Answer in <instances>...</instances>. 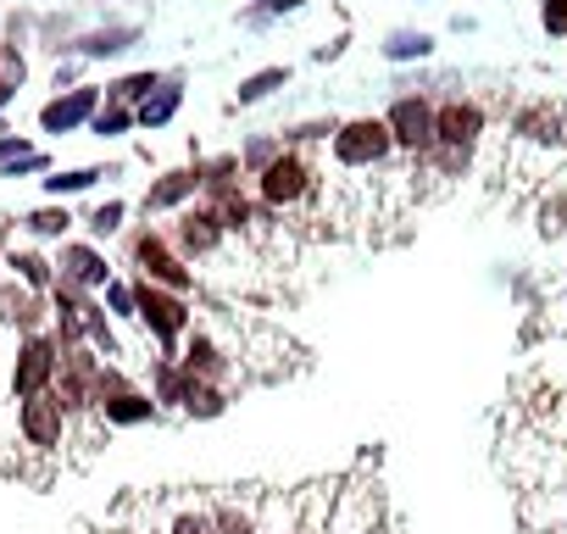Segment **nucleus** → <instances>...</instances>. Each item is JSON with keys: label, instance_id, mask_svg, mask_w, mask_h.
I'll return each mask as SVG.
<instances>
[{"label": "nucleus", "instance_id": "obj_1", "mask_svg": "<svg viewBox=\"0 0 567 534\" xmlns=\"http://www.w3.org/2000/svg\"><path fill=\"white\" fill-rule=\"evenodd\" d=\"M318 189H323V178H318L312 156L296 151V145H284V151L256 173V201H261L272 217H278V212H301Z\"/></svg>", "mask_w": 567, "mask_h": 534}, {"label": "nucleus", "instance_id": "obj_2", "mask_svg": "<svg viewBox=\"0 0 567 534\" xmlns=\"http://www.w3.org/2000/svg\"><path fill=\"white\" fill-rule=\"evenodd\" d=\"M134 307H140V324H145V335L162 346V357H178L184 335L195 329V312H189V301H184L178 290H162V285L140 279V285H134Z\"/></svg>", "mask_w": 567, "mask_h": 534}, {"label": "nucleus", "instance_id": "obj_3", "mask_svg": "<svg viewBox=\"0 0 567 534\" xmlns=\"http://www.w3.org/2000/svg\"><path fill=\"white\" fill-rule=\"evenodd\" d=\"M329 151H334V167L368 173V167H384V162L395 156V134H390L384 117H346V123L334 129Z\"/></svg>", "mask_w": 567, "mask_h": 534}, {"label": "nucleus", "instance_id": "obj_4", "mask_svg": "<svg viewBox=\"0 0 567 534\" xmlns=\"http://www.w3.org/2000/svg\"><path fill=\"white\" fill-rule=\"evenodd\" d=\"M128 256H134V267H140V279H151V285H162V290L189 296V285H195V267L178 256V245H173L167 234L140 228V234L128 239Z\"/></svg>", "mask_w": 567, "mask_h": 534}, {"label": "nucleus", "instance_id": "obj_5", "mask_svg": "<svg viewBox=\"0 0 567 534\" xmlns=\"http://www.w3.org/2000/svg\"><path fill=\"white\" fill-rule=\"evenodd\" d=\"M95 418H101V423H112V429H134V423H151V418H156V401H151V390H140L117 362H106V368H101Z\"/></svg>", "mask_w": 567, "mask_h": 534}, {"label": "nucleus", "instance_id": "obj_6", "mask_svg": "<svg viewBox=\"0 0 567 534\" xmlns=\"http://www.w3.org/2000/svg\"><path fill=\"white\" fill-rule=\"evenodd\" d=\"M56 362H62L56 335H23V340H18V362H12V396H18V401L45 396V390L56 384Z\"/></svg>", "mask_w": 567, "mask_h": 534}, {"label": "nucleus", "instance_id": "obj_7", "mask_svg": "<svg viewBox=\"0 0 567 534\" xmlns=\"http://www.w3.org/2000/svg\"><path fill=\"white\" fill-rule=\"evenodd\" d=\"M167 239L178 245V256H184V261H206V256H217V250L228 245V223L217 217V206H212V201H206V206H184Z\"/></svg>", "mask_w": 567, "mask_h": 534}, {"label": "nucleus", "instance_id": "obj_8", "mask_svg": "<svg viewBox=\"0 0 567 534\" xmlns=\"http://www.w3.org/2000/svg\"><path fill=\"white\" fill-rule=\"evenodd\" d=\"M18 434H23V445H34V451H56V445L68 440V407L56 401V390L18 401Z\"/></svg>", "mask_w": 567, "mask_h": 534}, {"label": "nucleus", "instance_id": "obj_9", "mask_svg": "<svg viewBox=\"0 0 567 534\" xmlns=\"http://www.w3.org/2000/svg\"><path fill=\"white\" fill-rule=\"evenodd\" d=\"M384 123H390V134H395V151H412V156L434 151V106H429L423 95H401V101L384 112Z\"/></svg>", "mask_w": 567, "mask_h": 534}, {"label": "nucleus", "instance_id": "obj_10", "mask_svg": "<svg viewBox=\"0 0 567 534\" xmlns=\"http://www.w3.org/2000/svg\"><path fill=\"white\" fill-rule=\"evenodd\" d=\"M95 112H101V90L79 84V90H68V95H56V101L40 106V129H45V134H73V129H84Z\"/></svg>", "mask_w": 567, "mask_h": 534}, {"label": "nucleus", "instance_id": "obj_11", "mask_svg": "<svg viewBox=\"0 0 567 534\" xmlns=\"http://www.w3.org/2000/svg\"><path fill=\"white\" fill-rule=\"evenodd\" d=\"M484 134V112L473 101H445L434 106V145H451V151H473Z\"/></svg>", "mask_w": 567, "mask_h": 534}, {"label": "nucleus", "instance_id": "obj_12", "mask_svg": "<svg viewBox=\"0 0 567 534\" xmlns=\"http://www.w3.org/2000/svg\"><path fill=\"white\" fill-rule=\"evenodd\" d=\"M200 195V167H167L151 189H145V217H162V212H184L189 201Z\"/></svg>", "mask_w": 567, "mask_h": 534}, {"label": "nucleus", "instance_id": "obj_13", "mask_svg": "<svg viewBox=\"0 0 567 534\" xmlns=\"http://www.w3.org/2000/svg\"><path fill=\"white\" fill-rule=\"evenodd\" d=\"M56 279H68V285H79V290H106V285H112V267H106V256H101L95 245H62Z\"/></svg>", "mask_w": 567, "mask_h": 534}, {"label": "nucleus", "instance_id": "obj_14", "mask_svg": "<svg viewBox=\"0 0 567 534\" xmlns=\"http://www.w3.org/2000/svg\"><path fill=\"white\" fill-rule=\"evenodd\" d=\"M0 324L7 329H23V335H45V307H40V290L29 285H0Z\"/></svg>", "mask_w": 567, "mask_h": 534}, {"label": "nucleus", "instance_id": "obj_15", "mask_svg": "<svg viewBox=\"0 0 567 534\" xmlns=\"http://www.w3.org/2000/svg\"><path fill=\"white\" fill-rule=\"evenodd\" d=\"M517 140H534V145H545V140H567V112H561L556 101H534V106H523V117H517Z\"/></svg>", "mask_w": 567, "mask_h": 534}, {"label": "nucleus", "instance_id": "obj_16", "mask_svg": "<svg viewBox=\"0 0 567 534\" xmlns=\"http://www.w3.org/2000/svg\"><path fill=\"white\" fill-rule=\"evenodd\" d=\"M189 384H195V379L184 373L178 357H156V368H151V401H156V407H184Z\"/></svg>", "mask_w": 567, "mask_h": 534}, {"label": "nucleus", "instance_id": "obj_17", "mask_svg": "<svg viewBox=\"0 0 567 534\" xmlns=\"http://www.w3.org/2000/svg\"><path fill=\"white\" fill-rule=\"evenodd\" d=\"M184 106V90H178V79H162V90L156 95H145L134 112H140V129H162V123H173V112Z\"/></svg>", "mask_w": 567, "mask_h": 534}, {"label": "nucleus", "instance_id": "obj_18", "mask_svg": "<svg viewBox=\"0 0 567 534\" xmlns=\"http://www.w3.org/2000/svg\"><path fill=\"white\" fill-rule=\"evenodd\" d=\"M296 73L290 68H261V73H250V79H239V90H234V106H261L272 90H284Z\"/></svg>", "mask_w": 567, "mask_h": 534}, {"label": "nucleus", "instance_id": "obj_19", "mask_svg": "<svg viewBox=\"0 0 567 534\" xmlns=\"http://www.w3.org/2000/svg\"><path fill=\"white\" fill-rule=\"evenodd\" d=\"M7 267H18V279H23L29 290H51V285H56V267H51L40 250H12Z\"/></svg>", "mask_w": 567, "mask_h": 534}, {"label": "nucleus", "instance_id": "obj_20", "mask_svg": "<svg viewBox=\"0 0 567 534\" xmlns=\"http://www.w3.org/2000/svg\"><path fill=\"white\" fill-rule=\"evenodd\" d=\"M184 412H189V418H223V412H228V390H223V384H200V379H195V384H189V396H184Z\"/></svg>", "mask_w": 567, "mask_h": 534}, {"label": "nucleus", "instance_id": "obj_21", "mask_svg": "<svg viewBox=\"0 0 567 534\" xmlns=\"http://www.w3.org/2000/svg\"><path fill=\"white\" fill-rule=\"evenodd\" d=\"M429 51H434V40L417 34V29H395V34L384 40V57H390V62H423Z\"/></svg>", "mask_w": 567, "mask_h": 534}, {"label": "nucleus", "instance_id": "obj_22", "mask_svg": "<svg viewBox=\"0 0 567 534\" xmlns=\"http://www.w3.org/2000/svg\"><path fill=\"white\" fill-rule=\"evenodd\" d=\"M156 90H162V73H128V79H117V84L106 90V101L134 106V101H145V95H156Z\"/></svg>", "mask_w": 567, "mask_h": 534}, {"label": "nucleus", "instance_id": "obj_23", "mask_svg": "<svg viewBox=\"0 0 567 534\" xmlns=\"http://www.w3.org/2000/svg\"><path fill=\"white\" fill-rule=\"evenodd\" d=\"M134 123H140V112H134V106H117V101H106V106L90 117V129H95L101 140H117V134L134 129Z\"/></svg>", "mask_w": 567, "mask_h": 534}, {"label": "nucleus", "instance_id": "obj_24", "mask_svg": "<svg viewBox=\"0 0 567 534\" xmlns=\"http://www.w3.org/2000/svg\"><path fill=\"white\" fill-rule=\"evenodd\" d=\"M134 40H140V29H101V34H90L79 51H84V57H117V51H128Z\"/></svg>", "mask_w": 567, "mask_h": 534}, {"label": "nucleus", "instance_id": "obj_25", "mask_svg": "<svg viewBox=\"0 0 567 534\" xmlns=\"http://www.w3.org/2000/svg\"><path fill=\"white\" fill-rule=\"evenodd\" d=\"M73 228V212L68 206H40V212H29V234H40V239H62Z\"/></svg>", "mask_w": 567, "mask_h": 534}, {"label": "nucleus", "instance_id": "obj_26", "mask_svg": "<svg viewBox=\"0 0 567 534\" xmlns=\"http://www.w3.org/2000/svg\"><path fill=\"white\" fill-rule=\"evenodd\" d=\"M18 167H45V156L12 134V140H0V173H18Z\"/></svg>", "mask_w": 567, "mask_h": 534}, {"label": "nucleus", "instance_id": "obj_27", "mask_svg": "<svg viewBox=\"0 0 567 534\" xmlns=\"http://www.w3.org/2000/svg\"><path fill=\"white\" fill-rule=\"evenodd\" d=\"M278 151H284V134H267V140H250V145L239 151V167H245V173L256 178V173H261V167H267V162H272Z\"/></svg>", "mask_w": 567, "mask_h": 534}, {"label": "nucleus", "instance_id": "obj_28", "mask_svg": "<svg viewBox=\"0 0 567 534\" xmlns=\"http://www.w3.org/2000/svg\"><path fill=\"white\" fill-rule=\"evenodd\" d=\"M95 178H106V173H101V167H68V173H51L45 189H51V195H79V189H90Z\"/></svg>", "mask_w": 567, "mask_h": 534}, {"label": "nucleus", "instance_id": "obj_29", "mask_svg": "<svg viewBox=\"0 0 567 534\" xmlns=\"http://www.w3.org/2000/svg\"><path fill=\"white\" fill-rule=\"evenodd\" d=\"M123 212H128L123 201H106V206H95V212H90V234H95V239L117 234V228H123Z\"/></svg>", "mask_w": 567, "mask_h": 534}, {"label": "nucleus", "instance_id": "obj_30", "mask_svg": "<svg viewBox=\"0 0 567 534\" xmlns=\"http://www.w3.org/2000/svg\"><path fill=\"white\" fill-rule=\"evenodd\" d=\"M167 534H228V528H223V523H217L212 512H178Z\"/></svg>", "mask_w": 567, "mask_h": 534}, {"label": "nucleus", "instance_id": "obj_31", "mask_svg": "<svg viewBox=\"0 0 567 534\" xmlns=\"http://www.w3.org/2000/svg\"><path fill=\"white\" fill-rule=\"evenodd\" d=\"M296 12H307V0H261V7H250V12H245V23H267V18H296Z\"/></svg>", "mask_w": 567, "mask_h": 534}, {"label": "nucleus", "instance_id": "obj_32", "mask_svg": "<svg viewBox=\"0 0 567 534\" xmlns=\"http://www.w3.org/2000/svg\"><path fill=\"white\" fill-rule=\"evenodd\" d=\"M106 307H112V318H123V324H134V318H140V307H134V290H128V285H106Z\"/></svg>", "mask_w": 567, "mask_h": 534}, {"label": "nucleus", "instance_id": "obj_33", "mask_svg": "<svg viewBox=\"0 0 567 534\" xmlns=\"http://www.w3.org/2000/svg\"><path fill=\"white\" fill-rule=\"evenodd\" d=\"M539 18H545V29H550V34H567V0H545Z\"/></svg>", "mask_w": 567, "mask_h": 534}, {"label": "nucleus", "instance_id": "obj_34", "mask_svg": "<svg viewBox=\"0 0 567 534\" xmlns=\"http://www.w3.org/2000/svg\"><path fill=\"white\" fill-rule=\"evenodd\" d=\"M561 228H567V201L545 206V234H561Z\"/></svg>", "mask_w": 567, "mask_h": 534}, {"label": "nucleus", "instance_id": "obj_35", "mask_svg": "<svg viewBox=\"0 0 567 534\" xmlns=\"http://www.w3.org/2000/svg\"><path fill=\"white\" fill-rule=\"evenodd\" d=\"M290 534H323V528H318V517H307V523H296Z\"/></svg>", "mask_w": 567, "mask_h": 534}]
</instances>
